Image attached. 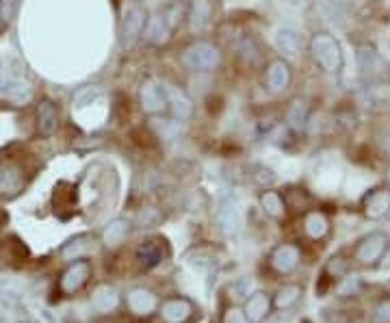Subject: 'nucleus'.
Instances as JSON below:
<instances>
[{"mask_svg": "<svg viewBox=\"0 0 390 323\" xmlns=\"http://www.w3.org/2000/svg\"><path fill=\"white\" fill-rule=\"evenodd\" d=\"M292 80V72H290V65L282 59H275L269 63L267 67V74H264V83H267V89L271 93H282L288 89Z\"/></svg>", "mask_w": 390, "mask_h": 323, "instance_id": "dca6fc26", "label": "nucleus"}, {"mask_svg": "<svg viewBox=\"0 0 390 323\" xmlns=\"http://www.w3.org/2000/svg\"><path fill=\"white\" fill-rule=\"evenodd\" d=\"M362 213L369 219H384L390 213V189L386 184L373 187L362 195Z\"/></svg>", "mask_w": 390, "mask_h": 323, "instance_id": "1a4fd4ad", "label": "nucleus"}, {"mask_svg": "<svg viewBox=\"0 0 390 323\" xmlns=\"http://www.w3.org/2000/svg\"><path fill=\"white\" fill-rule=\"evenodd\" d=\"M165 93H167V104H170V111H172V115L176 119H189L193 115V102L183 89L174 87V85H167Z\"/></svg>", "mask_w": 390, "mask_h": 323, "instance_id": "6ab92c4d", "label": "nucleus"}, {"mask_svg": "<svg viewBox=\"0 0 390 323\" xmlns=\"http://www.w3.org/2000/svg\"><path fill=\"white\" fill-rule=\"evenodd\" d=\"M347 261L341 256V254H336V256H332L328 261V267H325V274H330L332 278H343L347 274Z\"/></svg>", "mask_w": 390, "mask_h": 323, "instance_id": "72a5a7b5", "label": "nucleus"}, {"mask_svg": "<svg viewBox=\"0 0 390 323\" xmlns=\"http://www.w3.org/2000/svg\"><path fill=\"white\" fill-rule=\"evenodd\" d=\"M382 267L390 269V248H388V250H386V254H384V259H382Z\"/></svg>", "mask_w": 390, "mask_h": 323, "instance_id": "a19ab883", "label": "nucleus"}, {"mask_svg": "<svg viewBox=\"0 0 390 323\" xmlns=\"http://www.w3.org/2000/svg\"><path fill=\"white\" fill-rule=\"evenodd\" d=\"M20 302H22V293L16 285L7 282V285L0 287V304H5L7 308H16L20 306Z\"/></svg>", "mask_w": 390, "mask_h": 323, "instance_id": "2f4dec72", "label": "nucleus"}, {"mask_svg": "<svg viewBox=\"0 0 390 323\" xmlns=\"http://www.w3.org/2000/svg\"><path fill=\"white\" fill-rule=\"evenodd\" d=\"M303 232L308 235L312 241H321L330 232V219L325 217V213L321 211H310L303 217Z\"/></svg>", "mask_w": 390, "mask_h": 323, "instance_id": "393cba45", "label": "nucleus"}, {"mask_svg": "<svg viewBox=\"0 0 390 323\" xmlns=\"http://www.w3.org/2000/svg\"><path fill=\"white\" fill-rule=\"evenodd\" d=\"M215 222H217V228L226 237L239 235L241 228H243V213H241L239 202H236L234 198L221 200L219 206H217V213H215Z\"/></svg>", "mask_w": 390, "mask_h": 323, "instance_id": "20e7f679", "label": "nucleus"}, {"mask_svg": "<svg viewBox=\"0 0 390 323\" xmlns=\"http://www.w3.org/2000/svg\"><path fill=\"white\" fill-rule=\"evenodd\" d=\"M271 308H273V302H271L269 295L264 293V291H254V293L245 300L243 313H245V317H247L249 323H262L264 319L269 317Z\"/></svg>", "mask_w": 390, "mask_h": 323, "instance_id": "f3484780", "label": "nucleus"}, {"mask_svg": "<svg viewBox=\"0 0 390 323\" xmlns=\"http://www.w3.org/2000/svg\"><path fill=\"white\" fill-rule=\"evenodd\" d=\"M24 187V176L22 169L18 165H3L0 167V195H16L18 191H22Z\"/></svg>", "mask_w": 390, "mask_h": 323, "instance_id": "b1692460", "label": "nucleus"}, {"mask_svg": "<svg viewBox=\"0 0 390 323\" xmlns=\"http://www.w3.org/2000/svg\"><path fill=\"white\" fill-rule=\"evenodd\" d=\"M159 298L154 291H150L146 287H135L126 293V308L128 313L139 317V319H148L154 313H159Z\"/></svg>", "mask_w": 390, "mask_h": 323, "instance_id": "423d86ee", "label": "nucleus"}, {"mask_svg": "<svg viewBox=\"0 0 390 323\" xmlns=\"http://www.w3.org/2000/svg\"><path fill=\"white\" fill-rule=\"evenodd\" d=\"M26 323H37V321H26Z\"/></svg>", "mask_w": 390, "mask_h": 323, "instance_id": "c03bdc74", "label": "nucleus"}, {"mask_svg": "<svg viewBox=\"0 0 390 323\" xmlns=\"http://www.w3.org/2000/svg\"><path fill=\"white\" fill-rule=\"evenodd\" d=\"M100 87H85V89H80L76 93V100H74V106L76 109H85V106H89L91 102H95L98 98H100Z\"/></svg>", "mask_w": 390, "mask_h": 323, "instance_id": "473e14b6", "label": "nucleus"}, {"mask_svg": "<svg viewBox=\"0 0 390 323\" xmlns=\"http://www.w3.org/2000/svg\"><path fill=\"white\" fill-rule=\"evenodd\" d=\"M275 48L286 57H295L301 50V35L292 29H280L275 33Z\"/></svg>", "mask_w": 390, "mask_h": 323, "instance_id": "a878e982", "label": "nucleus"}, {"mask_svg": "<svg viewBox=\"0 0 390 323\" xmlns=\"http://www.w3.org/2000/svg\"><path fill=\"white\" fill-rule=\"evenodd\" d=\"M388 189H390V171H388Z\"/></svg>", "mask_w": 390, "mask_h": 323, "instance_id": "37998d69", "label": "nucleus"}, {"mask_svg": "<svg viewBox=\"0 0 390 323\" xmlns=\"http://www.w3.org/2000/svg\"><path fill=\"white\" fill-rule=\"evenodd\" d=\"M373 315H375V321L378 323H390V300H384L375 306Z\"/></svg>", "mask_w": 390, "mask_h": 323, "instance_id": "e433bc0d", "label": "nucleus"}, {"mask_svg": "<svg viewBox=\"0 0 390 323\" xmlns=\"http://www.w3.org/2000/svg\"><path fill=\"white\" fill-rule=\"evenodd\" d=\"M167 254H170L167 243L163 239L154 237V239L144 241V243L137 248V263L141 265L144 269H152V267L161 265L163 259H167Z\"/></svg>", "mask_w": 390, "mask_h": 323, "instance_id": "4468645a", "label": "nucleus"}, {"mask_svg": "<svg viewBox=\"0 0 390 323\" xmlns=\"http://www.w3.org/2000/svg\"><path fill=\"white\" fill-rule=\"evenodd\" d=\"M59 126V111L50 100L39 102L37 106V130L41 137H50Z\"/></svg>", "mask_w": 390, "mask_h": 323, "instance_id": "4be33fe9", "label": "nucleus"}, {"mask_svg": "<svg viewBox=\"0 0 390 323\" xmlns=\"http://www.w3.org/2000/svg\"><path fill=\"white\" fill-rule=\"evenodd\" d=\"M3 93H5V96H7L11 102L22 104V102H26V100L31 98L33 89H31V85H29V83H26V80H22V78H13Z\"/></svg>", "mask_w": 390, "mask_h": 323, "instance_id": "c85d7f7f", "label": "nucleus"}, {"mask_svg": "<svg viewBox=\"0 0 390 323\" xmlns=\"http://www.w3.org/2000/svg\"><path fill=\"white\" fill-rule=\"evenodd\" d=\"M310 57L319 70H323L325 74H339L343 70V48L339 44L336 37H332L330 33H317L310 39Z\"/></svg>", "mask_w": 390, "mask_h": 323, "instance_id": "f257e3e1", "label": "nucleus"}, {"mask_svg": "<svg viewBox=\"0 0 390 323\" xmlns=\"http://www.w3.org/2000/svg\"><path fill=\"white\" fill-rule=\"evenodd\" d=\"M139 104H141V111L148 115H161L170 109L165 87H161L157 80H144L141 83V87H139Z\"/></svg>", "mask_w": 390, "mask_h": 323, "instance_id": "0eeeda50", "label": "nucleus"}, {"mask_svg": "<svg viewBox=\"0 0 390 323\" xmlns=\"http://www.w3.org/2000/svg\"><path fill=\"white\" fill-rule=\"evenodd\" d=\"M180 59H183V65L191 72H211L221 63V52L217 46L208 42H195L185 48Z\"/></svg>", "mask_w": 390, "mask_h": 323, "instance_id": "f03ea898", "label": "nucleus"}, {"mask_svg": "<svg viewBox=\"0 0 390 323\" xmlns=\"http://www.w3.org/2000/svg\"><path fill=\"white\" fill-rule=\"evenodd\" d=\"M128 235H130V222L126 217H115L104 226L100 239L106 250H117L124 246V241L128 239Z\"/></svg>", "mask_w": 390, "mask_h": 323, "instance_id": "a211bd4d", "label": "nucleus"}, {"mask_svg": "<svg viewBox=\"0 0 390 323\" xmlns=\"http://www.w3.org/2000/svg\"><path fill=\"white\" fill-rule=\"evenodd\" d=\"M299 263H301V252H299L297 246H292V243L275 246L269 254V265H271L273 272L280 274V276L292 274L299 267Z\"/></svg>", "mask_w": 390, "mask_h": 323, "instance_id": "9d476101", "label": "nucleus"}, {"mask_svg": "<svg viewBox=\"0 0 390 323\" xmlns=\"http://www.w3.org/2000/svg\"><path fill=\"white\" fill-rule=\"evenodd\" d=\"M7 217H9L7 211H5V208H0V226H3V224L7 222Z\"/></svg>", "mask_w": 390, "mask_h": 323, "instance_id": "79ce46f5", "label": "nucleus"}, {"mask_svg": "<svg viewBox=\"0 0 390 323\" xmlns=\"http://www.w3.org/2000/svg\"><path fill=\"white\" fill-rule=\"evenodd\" d=\"M388 248H390L388 235L375 230V232H369L358 241V246L354 250V259L360 265H378L384 259Z\"/></svg>", "mask_w": 390, "mask_h": 323, "instance_id": "7ed1b4c3", "label": "nucleus"}, {"mask_svg": "<svg viewBox=\"0 0 390 323\" xmlns=\"http://www.w3.org/2000/svg\"><path fill=\"white\" fill-rule=\"evenodd\" d=\"M358 67H360V74L365 76L367 80H384L390 70H388V63L382 59L380 52H375L373 48H360L358 50Z\"/></svg>", "mask_w": 390, "mask_h": 323, "instance_id": "f8f14e48", "label": "nucleus"}, {"mask_svg": "<svg viewBox=\"0 0 390 323\" xmlns=\"http://www.w3.org/2000/svg\"><path fill=\"white\" fill-rule=\"evenodd\" d=\"M89 246H91V237L89 235H76L74 239H69L67 243L61 248V256L65 259V261H76V259H82L87 254V250H89Z\"/></svg>", "mask_w": 390, "mask_h": 323, "instance_id": "cd10ccee", "label": "nucleus"}, {"mask_svg": "<svg viewBox=\"0 0 390 323\" xmlns=\"http://www.w3.org/2000/svg\"><path fill=\"white\" fill-rule=\"evenodd\" d=\"M119 302H122V295L115 287L111 285H100L93 293H91V308L98 313V315H111L115 313L119 308Z\"/></svg>", "mask_w": 390, "mask_h": 323, "instance_id": "2eb2a0df", "label": "nucleus"}, {"mask_svg": "<svg viewBox=\"0 0 390 323\" xmlns=\"http://www.w3.org/2000/svg\"><path fill=\"white\" fill-rule=\"evenodd\" d=\"M239 55H241L249 65H254V63L260 61L262 52H260L258 44L254 42L252 37H243V39H241V44H239Z\"/></svg>", "mask_w": 390, "mask_h": 323, "instance_id": "7c9ffc66", "label": "nucleus"}, {"mask_svg": "<svg viewBox=\"0 0 390 323\" xmlns=\"http://www.w3.org/2000/svg\"><path fill=\"white\" fill-rule=\"evenodd\" d=\"M172 29H174V18H170L165 11H161V13H154L152 18H148L141 35L150 46H165L172 37Z\"/></svg>", "mask_w": 390, "mask_h": 323, "instance_id": "9b49d317", "label": "nucleus"}, {"mask_svg": "<svg viewBox=\"0 0 390 323\" xmlns=\"http://www.w3.org/2000/svg\"><path fill=\"white\" fill-rule=\"evenodd\" d=\"M148 16L141 7H130L126 13H124L122 24H119V42L124 48H130L139 37H141L144 29H146Z\"/></svg>", "mask_w": 390, "mask_h": 323, "instance_id": "6e6552de", "label": "nucleus"}, {"mask_svg": "<svg viewBox=\"0 0 390 323\" xmlns=\"http://www.w3.org/2000/svg\"><path fill=\"white\" fill-rule=\"evenodd\" d=\"M260 208L269 215L271 219H284L286 217V200L280 191H275V189H264L260 193Z\"/></svg>", "mask_w": 390, "mask_h": 323, "instance_id": "5701e85b", "label": "nucleus"}, {"mask_svg": "<svg viewBox=\"0 0 390 323\" xmlns=\"http://www.w3.org/2000/svg\"><path fill=\"white\" fill-rule=\"evenodd\" d=\"M89 278H91V263L87 259H76L69 263L65 267V272L61 274L59 289L63 295H74L87 285Z\"/></svg>", "mask_w": 390, "mask_h": 323, "instance_id": "39448f33", "label": "nucleus"}, {"mask_svg": "<svg viewBox=\"0 0 390 323\" xmlns=\"http://www.w3.org/2000/svg\"><path fill=\"white\" fill-rule=\"evenodd\" d=\"M301 293H303V289L299 285H284L273 295V300H271L273 308L275 311H288V308H292L301 300Z\"/></svg>", "mask_w": 390, "mask_h": 323, "instance_id": "bb28decb", "label": "nucleus"}, {"mask_svg": "<svg viewBox=\"0 0 390 323\" xmlns=\"http://www.w3.org/2000/svg\"><path fill=\"white\" fill-rule=\"evenodd\" d=\"M254 180L258 182V184H273L275 182V176H273V171L271 169H267V167H258V174L254 176Z\"/></svg>", "mask_w": 390, "mask_h": 323, "instance_id": "4c0bfd02", "label": "nucleus"}, {"mask_svg": "<svg viewBox=\"0 0 390 323\" xmlns=\"http://www.w3.org/2000/svg\"><path fill=\"white\" fill-rule=\"evenodd\" d=\"M189 31L191 33H202L213 18V5L211 0H191L189 9Z\"/></svg>", "mask_w": 390, "mask_h": 323, "instance_id": "aec40b11", "label": "nucleus"}, {"mask_svg": "<svg viewBox=\"0 0 390 323\" xmlns=\"http://www.w3.org/2000/svg\"><path fill=\"white\" fill-rule=\"evenodd\" d=\"M310 122V104L306 98H295L286 109V124L290 130L303 132Z\"/></svg>", "mask_w": 390, "mask_h": 323, "instance_id": "412c9836", "label": "nucleus"}, {"mask_svg": "<svg viewBox=\"0 0 390 323\" xmlns=\"http://www.w3.org/2000/svg\"><path fill=\"white\" fill-rule=\"evenodd\" d=\"M13 78H16V76L11 74L9 67H5L3 63H0V91H5V89H7V85L11 83Z\"/></svg>", "mask_w": 390, "mask_h": 323, "instance_id": "58836bf2", "label": "nucleus"}, {"mask_svg": "<svg viewBox=\"0 0 390 323\" xmlns=\"http://www.w3.org/2000/svg\"><path fill=\"white\" fill-rule=\"evenodd\" d=\"M195 313V304L189 298H170L159 306L163 323H189Z\"/></svg>", "mask_w": 390, "mask_h": 323, "instance_id": "ddd939ff", "label": "nucleus"}, {"mask_svg": "<svg viewBox=\"0 0 390 323\" xmlns=\"http://www.w3.org/2000/svg\"><path fill=\"white\" fill-rule=\"evenodd\" d=\"M221 323H249V321H247V317L243 313V308L232 306V308H228V311H226L224 321H221Z\"/></svg>", "mask_w": 390, "mask_h": 323, "instance_id": "c9c22d12", "label": "nucleus"}, {"mask_svg": "<svg viewBox=\"0 0 390 323\" xmlns=\"http://www.w3.org/2000/svg\"><path fill=\"white\" fill-rule=\"evenodd\" d=\"M20 0H0V24H9L16 18Z\"/></svg>", "mask_w": 390, "mask_h": 323, "instance_id": "f704fd0d", "label": "nucleus"}, {"mask_svg": "<svg viewBox=\"0 0 390 323\" xmlns=\"http://www.w3.org/2000/svg\"><path fill=\"white\" fill-rule=\"evenodd\" d=\"M380 147H382V152L390 158V130L384 132L382 137H380Z\"/></svg>", "mask_w": 390, "mask_h": 323, "instance_id": "ea45409f", "label": "nucleus"}, {"mask_svg": "<svg viewBox=\"0 0 390 323\" xmlns=\"http://www.w3.org/2000/svg\"><path fill=\"white\" fill-rule=\"evenodd\" d=\"M362 291V280L354 274H345L336 282V295L339 298H356Z\"/></svg>", "mask_w": 390, "mask_h": 323, "instance_id": "c756f323", "label": "nucleus"}]
</instances>
